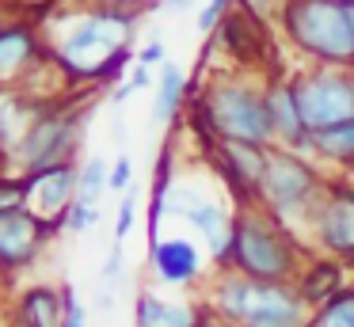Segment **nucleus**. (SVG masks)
<instances>
[{
  "label": "nucleus",
  "mask_w": 354,
  "mask_h": 327,
  "mask_svg": "<svg viewBox=\"0 0 354 327\" xmlns=\"http://www.w3.org/2000/svg\"><path fill=\"white\" fill-rule=\"evenodd\" d=\"M126 84H130L133 91H138V88H149V84H153V76H149V65H141V61H138V65H133V73L126 76Z\"/></svg>",
  "instance_id": "obj_29"
},
{
  "label": "nucleus",
  "mask_w": 354,
  "mask_h": 327,
  "mask_svg": "<svg viewBox=\"0 0 354 327\" xmlns=\"http://www.w3.org/2000/svg\"><path fill=\"white\" fill-rule=\"evenodd\" d=\"M191 4H194V0H164V8H168V12H187Z\"/></svg>",
  "instance_id": "obj_31"
},
{
  "label": "nucleus",
  "mask_w": 354,
  "mask_h": 327,
  "mask_svg": "<svg viewBox=\"0 0 354 327\" xmlns=\"http://www.w3.org/2000/svg\"><path fill=\"white\" fill-rule=\"evenodd\" d=\"M229 4H232V0H206V8H202L198 19H194V23H198V30L214 35V30L221 27V19L229 15Z\"/></svg>",
  "instance_id": "obj_22"
},
{
  "label": "nucleus",
  "mask_w": 354,
  "mask_h": 327,
  "mask_svg": "<svg viewBox=\"0 0 354 327\" xmlns=\"http://www.w3.org/2000/svg\"><path fill=\"white\" fill-rule=\"evenodd\" d=\"M187 221H191V225L209 240V251H214L217 263H221V266L232 263V221L225 217L221 205H214V202H194L191 209H187Z\"/></svg>",
  "instance_id": "obj_14"
},
{
  "label": "nucleus",
  "mask_w": 354,
  "mask_h": 327,
  "mask_svg": "<svg viewBox=\"0 0 354 327\" xmlns=\"http://www.w3.org/2000/svg\"><path fill=\"white\" fill-rule=\"evenodd\" d=\"M346 15H351V30H354V4H346Z\"/></svg>",
  "instance_id": "obj_32"
},
{
  "label": "nucleus",
  "mask_w": 354,
  "mask_h": 327,
  "mask_svg": "<svg viewBox=\"0 0 354 327\" xmlns=\"http://www.w3.org/2000/svg\"><path fill=\"white\" fill-rule=\"evenodd\" d=\"M138 327H198V316L179 304H164L156 297L138 301Z\"/></svg>",
  "instance_id": "obj_18"
},
{
  "label": "nucleus",
  "mask_w": 354,
  "mask_h": 327,
  "mask_svg": "<svg viewBox=\"0 0 354 327\" xmlns=\"http://www.w3.org/2000/svg\"><path fill=\"white\" fill-rule=\"evenodd\" d=\"M316 232L339 255H354V190L339 187L316 209Z\"/></svg>",
  "instance_id": "obj_10"
},
{
  "label": "nucleus",
  "mask_w": 354,
  "mask_h": 327,
  "mask_svg": "<svg viewBox=\"0 0 354 327\" xmlns=\"http://www.w3.org/2000/svg\"><path fill=\"white\" fill-rule=\"evenodd\" d=\"M77 187H80V167H73V160L42 167V171H31L24 179V205L46 225H62L69 205L77 202Z\"/></svg>",
  "instance_id": "obj_8"
},
{
  "label": "nucleus",
  "mask_w": 354,
  "mask_h": 327,
  "mask_svg": "<svg viewBox=\"0 0 354 327\" xmlns=\"http://www.w3.org/2000/svg\"><path fill=\"white\" fill-rule=\"evenodd\" d=\"M232 266L244 278L259 281H286L293 270V240L286 225H278V213L244 209L232 221Z\"/></svg>",
  "instance_id": "obj_3"
},
{
  "label": "nucleus",
  "mask_w": 354,
  "mask_h": 327,
  "mask_svg": "<svg viewBox=\"0 0 354 327\" xmlns=\"http://www.w3.org/2000/svg\"><path fill=\"white\" fill-rule=\"evenodd\" d=\"M16 324L19 327H62L65 324V293H57L50 286H35L19 301Z\"/></svg>",
  "instance_id": "obj_15"
},
{
  "label": "nucleus",
  "mask_w": 354,
  "mask_h": 327,
  "mask_svg": "<svg viewBox=\"0 0 354 327\" xmlns=\"http://www.w3.org/2000/svg\"><path fill=\"white\" fill-rule=\"evenodd\" d=\"M313 152L324 160H331V164L354 167V118L339 122V126H328V129H316Z\"/></svg>",
  "instance_id": "obj_16"
},
{
  "label": "nucleus",
  "mask_w": 354,
  "mask_h": 327,
  "mask_svg": "<svg viewBox=\"0 0 354 327\" xmlns=\"http://www.w3.org/2000/svg\"><path fill=\"white\" fill-rule=\"evenodd\" d=\"M133 213H138V202H133V194H122V205H118V225H115V240H126V236H130Z\"/></svg>",
  "instance_id": "obj_24"
},
{
  "label": "nucleus",
  "mask_w": 354,
  "mask_h": 327,
  "mask_svg": "<svg viewBox=\"0 0 354 327\" xmlns=\"http://www.w3.org/2000/svg\"><path fill=\"white\" fill-rule=\"evenodd\" d=\"M339 4H354V0H339Z\"/></svg>",
  "instance_id": "obj_34"
},
{
  "label": "nucleus",
  "mask_w": 354,
  "mask_h": 327,
  "mask_svg": "<svg viewBox=\"0 0 354 327\" xmlns=\"http://www.w3.org/2000/svg\"><path fill=\"white\" fill-rule=\"evenodd\" d=\"M335 293H343V270L331 263H316L313 270L305 274V286H301V297H305L308 304H328Z\"/></svg>",
  "instance_id": "obj_19"
},
{
  "label": "nucleus",
  "mask_w": 354,
  "mask_h": 327,
  "mask_svg": "<svg viewBox=\"0 0 354 327\" xmlns=\"http://www.w3.org/2000/svg\"><path fill=\"white\" fill-rule=\"evenodd\" d=\"M209 122H214L217 137H232V141H252V144H270L274 141V114H270L267 91L252 88L240 80H221L209 88L202 99Z\"/></svg>",
  "instance_id": "obj_4"
},
{
  "label": "nucleus",
  "mask_w": 354,
  "mask_h": 327,
  "mask_svg": "<svg viewBox=\"0 0 354 327\" xmlns=\"http://www.w3.org/2000/svg\"><path fill=\"white\" fill-rule=\"evenodd\" d=\"M313 327H354V289H343V293L331 297Z\"/></svg>",
  "instance_id": "obj_21"
},
{
  "label": "nucleus",
  "mask_w": 354,
  "mask_h": 327,
  "mask_svg": "<svg viewBox=\"0 0 354 327\" xmlns=\"http://www.w3.org/2000/svg\"><path fill=\"white\" fill-rule=\"evenodd\" d=\"M122 274V247H115L111 251V259H107V266H103V281H111V278H118Z\"/></svg>",
  "instance_id": "obj_30"
},
{
  "label": "nucleus",
  "mask_w": 354,
  "mask_h": 327,
  "mask_svg": "<svg viewBox=\"0 0 354 327\" xmlns=\"http://www.w3.org/2000/svg\"><path fill=\"white\" fill-rule=\"evenodd\" d=\"M153 270L160 281H171V286H183V281L198 278L202 259L198 247L191 240H153Z\"/></svg>",
  "instance_id": "obj_12"
},
{
  "label": "nucleus",
  "mask_w": 354,
  "mask_h": 327,
  "mask_svg": "<svg viewBox=\"0 0 354 327\" xmlns=\"http://www.w3.org/2000/svg\"><path fill=\"white\" fill-rule=\"evenodd\" d=\"M24 205V183H0V209Z\"/></svg>",
  "instance_id": "obj_27"
},
{
  "label": "nucleus",
  "mask_w": 354,
  "mask_h": 327,
  "mask_svg": "<svg viewBox=\"0 0 354 327\" xmlns=\"http://www.w3.org/2000/svg\"><path fill=\"white\" fill-rule=\"evenodd\" d=\"M73 149H77V122L62 111H42L39 122L16 144V160L27 171H42L54 164H69Z\"/></svg>",
  "instance_id": "obj_7"
},
{
  "label": "nucleus",
  "mask_w": 354,
  "mask_h": 327,
  "mask_svg": "<svg viewBox=\"0 0 354 327\" xmlns=\"http://www.w3.org/2000/svg\"><path fill=\"white\" fill-rule=\"evenodd\" d=\"M183 91H187V76L179 65H171V61H164L160 68V80H156V99H153V122L160 126V122H171L179 111V103H183Z\"/></svg>",
  "instance_id": "obj_17"
},
{
  "label": "nucleus",
  "mask_w": 354,
  "mask_h": 327,
  "mask_svg": "<svg viewBox=\"0 0 354 327\" xmlns=\"http://www.w3.org/2000/svg\"><path fill=\"white\" fill-rule=\"evenodd\" d=\"M282 27L297 50L313 53L328 65H354L351 15L339 0H286Z\"/></svg>",
  "instance_id": "obj_2"
},
{
  "label": "nucleus",
  "mask_w": 354,
  "mask_h": 327,
  "mask_svg": "<svg viewBox=\"0 0 354 327\" xmlns=\"http://www.w3.org/2000/svg\"><path fill=\"white\" fill-rule=\"evenodd\" d=\"M270 99V114H274V137L286 149H313V133H308L305 118H301V103H297V84L278 80L267 91Z\"/></svg>",
  "instance_id": "obj_11"
},
{
  "label": "nucleus",
  "mask_w": 354,
  "mask_h": 327,
  "mask_svg": "<svg viewBox=\"0 0 354 327\" xmlns=\"http://www.w3.org/2000/svg\"><path fill=\"white\" fill-rule=\"evenodd\" d=\"M293 84H297V103H301V118H305L308 133L354 118V73L320 68V73L297 76Z\"/></svg>",
  "instance_id": "obj_5"
},
{
  "label": "nucleus",
  "mask_w": 354,
  "mask_h": 327,
  "mask_svg": "<svg viewBox=\"0 0 354 327\" xmlns=\"http://www.w3.org/2000/svg\"><path fill=\"white\" fill-rule=\"evenodd\" d=\"M39 53H42V42L31 27H24V23L0 27V84L24 76V68L31 61H39Z\"/></svg>",
  "instance_id": "obj_13"
},
{
  "label": "nucleus",
  "mask_w": 354,
  "mask_h": 327,
  "mask_svg": "<svg viewBox=\"0 0 354 327\" xmlns=\"http://www.w3.org/2000/svg\"><path fill=\"white\" fill-rule=\"evenodd\" d=\"M103 187H111V171H107V164H103L100 156H95V160H84V167H80L77 202L95 205V202H100V194H103Z\"/></svg>",
  "instance_id": "obj_20"
},
{
  "label": "nucleus",
  "mask_w": 354,
  "mask_h": 327,
  "mask_svg": "<svg viewBox=\"0 0 354 327\" xmlns=\"http://www.w3.org/2000/svg\"><path fill=\"white\" fill-rule=\"evenodd\" d=\"M92 221H95V205L73 202V205H69V213L62 217V225L69 228V232H88V228H92Z\"/></svg>",
  "instance_id": "obj_23"
},
{
  "label": "nucleus",
  "mask_w": 354,
  "mask_h": 327,
  "mask_svg": "<svg viewBox=\"0 0 354 327\" xmlns=\"http://www.w3.org/2000/svg\"><path fill=\"white\" fill-rule=\"evenodd\" d=\"M320 194V175H316L313 164H305L301 156L293 152H270V164H267V179H263V202L286 217V213H297L308 209Z\"/></svg>",
  "instance_id": "obj_6"
},
{
  "label": "nucleus",
  "mask_w": 354,
  "mask_h": 327,
  "mask_svg": "<svg viewBox=\"0 0 354 327\" xmlns=\"http://www.w3.org/2000/svg\"><path fill=\"white\" fill-rule=\"evenodd\" d=\"M130 30L133 15L122 8H100L65 27L62 38H54V57L65 73L77 76H118V68L130 57Z\"/></svg>",
  "instance_id": "obj_1"
},
{
  "label": "nucleus",
  "mask_w": 354,
  "mask_h": 327,
  "mask_svg": "<svg viewBox=\"0 0 354 327\" xmlns=\"http://www.w3.org/2000/svg\"><path fill=\"white\" fill-rule=\"evenodd\" d=\"M50 228L42 217H35L27 205H12V209H0V263L4 266H27L39 247L46 243Z\"/></svg>",
  "instance_id": "obj_9"
},
{
  "label": "nucleus",
  "mask_w": 354,
  "mask_h": 327,
  "mask_svg": "<svg viewBox=\"0 0 354 327\" xmlns=\"http://www.w3.org/2000/svg\"><path fill=\"white\" fill-rule=\"evenodd\" d=\"M130 175H133V160L118 156L115 167H111V190H130Z\"/></svg>",
  "instance_id": "obj_25"
},
{
  "label": "nucleus",
  "mask_w": 354,
  "mask_h": 327,
  "mask_svg": "<svg viewBox=\"0 0 354 327\" xmlns=\"http://www.w3.org/2000/svg\"><path fill=\"white\" fill-rule=\"evenodd\" d=\"M115 4H145V0H115Z\"/></svg>",
  "instance_id": "obj_33"
},
{
  "label": "nucleus",
  "mask_w": 354,
  "mask_h": 327,
  "mask_svg": "<svg viewBox=\"0 0 354 327\" xmlns=\"http://www.w3.org/2000/svg\"><path fill=\"white\" fill-rule=\"evenodd\" d=\"M138 61L141 65H164V42H156V38H149L145 46H141V53H138Z\"/></svg>",
  "instance_id": "obj_28"
},
{
  "label": "nucleus",
  "mask_w": 354,
  "mask_h": 327,
  "mask_svg": "<svg viewBox=\"0 0 354 327\" xmlns=\"http://www.w3.org/2000/svg\"><path fill=\"white\" fill-rule=\"evenodd\" d=\"M62 327H88L84 324V308H80V301H77L73 289H65V324Z\"/></svg>",
  "instance_id": "obj_26"
},
{
  "label": "nucleus",
  "mask_w": 354,
  "mask_h": 327,
  "mask_svg": "<svg viewBox=\"0 0 354 327\" xmlns=\"http://www.w3.org/2000/svg\"><path fill=\"white\" fill-rule=\"evenodd\" d=\"M198 327H202V324H198Z\"/></svg>",
  "instance_id": "obj_35"
}]
</instances>
